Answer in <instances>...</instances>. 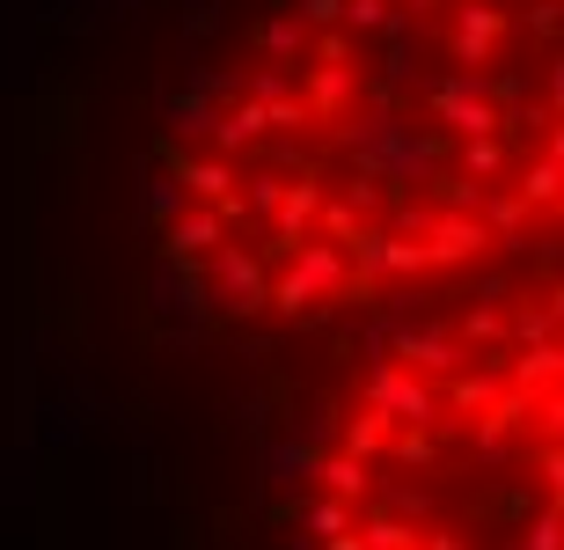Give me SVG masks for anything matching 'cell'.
<instances>
[{
	"mask_svg": "<svg viewBox=\"0 0 564 550\" xmlns=\"http://www.w3.org/2000/svg\"><path fill=\"white\" fill-rule=\"evenodd\" d=\"M293 250H301V242H293ZM323 294H345V250H337V242H308L301 265H293L279 287H264V309L308 316V309H323Z\"/></svg>",
	"mask_w": 564,
	"mask_h": 550,
	"instance_id": "obj_1",
	"label": "cell"
},
{
	"mask_svg": "<svg viewBox=\"0 0 564 550\" xmlns=\"http://www.w3.org/2000/svg\"><path fill=\"white\" fill-rule=\"evenodd\" d=\"M433 110L462 132V140H477V132H499V126H506L499 104H491V96L477 88V74H455V82H440V88H433Z\"/></svg>",
	"mask_w": 564,
	"mask_h": 550,
	"instance_id": "obj_2",
	"label": "cell"
},
{
	"mask_svg": "<svg viewBox=\"0 0 564 550\" xmlns=\"http://www.w3.org/2000/svg\"><path fill=\"white\" fill-rule=\"evenodd\" d=\"M425 235H433V242H419V250H425V272H433V265H469V257L491 242V228H484L477 213H462V206H455V213H440Z\"/></svg>",
	"mask_w": 564,
	"mask_h": 550,
	"instance_id": "obj_3",
	"label": "cell"
},
{
	"mask_svg": "<svg viewBox=\"0 0 564 550\" xmlns=\"http://www.w3.org/2000/svg\"><path fill=\"white\" fill-rule=\"evenodd\" d=\"M367 403H381L389 419H419V425L440 411L433 389H425V381L411 375V367H375V375H367Z\"/></svg>",
	"mask_w": 564,
	"mask_h": 550,
	"instance_id": "obj_4",
	"label": "cell"
},
{
	"mask_svg": "<svg viewBox=\"0 0 564 550\" xmlns=\"http://www.w3.org/2000/svg\"><path fill=\"white\" fill-rule=\"evenodd\" d=\"M213 287H220V309H228V316H257V309H264V272H257L242 250L213 257Z\"/></svg>",
	"mask_w": 564,
	"mask_h": 550,
	"instance_id": "obj_5",
	"label": "cell"
},
{
	"mask_svg": "<svg viewBox=\"0 0 564 550\" xmlns=\"http://www.w3.org/2000/svg\"><path fill=\"white\" fill-rule=\"evenodd\" d=\"M499 37H506V15H499V8H462V15H455V60L484 66Z\"/></svg>",
	"mask_w": 564,
	"mask_h": 550,
	"instance_id": "obj_6",
	"label": "cell"
},
{
	"mask_svg": "<svg viewBox=\"0 0 564 550\" xmlns=\"http://www.w3.org/2000/svg\"><path fill=\"white\" fill-rule=\"evenodd\" d=\"M279 250H293V242H301V228H308L315 213H323V191H315V176H301V184H286L279 191Z\"/></svg>",
	"mask_w": 564,
	"mask_h": 550,
	"instance_id": "obj_7",
	"label": "cell"
},
{
	"mask_svg": "<svg viewBox=\"0 0 564 550\" xmlns=\"http://www.w3.org/2000/svg\"><path fill=\"white\" fill-rule=\"evenodd\" d=\"M389 433H397V419H389L381 403H367L359 419H345V455H359V463H367V455H381V447H389Z\"/></svg>",
	"mask_w": 564,
	"mask_h": 550,
	"instance_id": "obj_8",
	"label": "cell"
},
{
	"mask_svg": "<svg viewBox=\"0 0 564 550\" xmlns=\"http://www.w3.org/2000/svg\"><path fill=\"white\" fill-rule=\"evenodd\" d=\"M403 360H419V367H433V375H455L462 367V345L455 338H440V331H403Z\"/></svg>",
	"mask_w": 564,
	"mask_h": 550,
	"instance_id": "obj_9",
	"label": "cell"
},
{
	"mask_svg": "<svg viewBox=\"0 0 564 550\" xmlns=\"http://www.w3.org/2000/svg\"><path fill=\"white\" fill-rule=\"evenodd\" d=\"M557 375H564V353L550 338L528 345L521 360H513V389H543V397H550V389H557Z\"/></svg>",
	"mask_w": 564,
	"mask_h": 550,
	"instance_id": "obj_10",
	"label": "cell"
},
{
	"mask_svg": "<svg viewBox=\"0 0 564 550\" xmlns=\"http://www.w3.org/2000/svg\"><path fill=\"white\" fill-rule=\"evenodd\" d=\"M345 96H352V66L323 60V66H315V82H308V110H315V118H330V110H345Z\"/></svg>",
	"mask_w": 564,
	"mask_h": 550,
	"instance_id": "obj_11",
	"label": "cell"
},
{
	"mask_svg": "<svg viewBox=\"0 0 564 550\" xmlns=\"http://www.w3.org/2000/svg\"><path fill=\"white\" fill-rule=\"evenodd\" d=\"M220 235H228V220H220V213H184V220L169 228V250H176V257H198V250H213Z\"/></svg>",
	"mask_w": 564,
	"mask_h": 550,
	"instance_id": "obj_12",
	"label": "cell"
},
{
	"mask_svg": "<svg viewBox=\"0 0 564 550\" xmlns=\"http://www.w3.org/2000/svg\"><path fill=\"white\" fill-rule=\"evenodd\" d=\"M213 132H220V148H242V140H264L272 126H264V104L250 96V104H235L228 118H213Z\"/></svg>",
	"mask_w": 564,
	"mask_h": 550,
	"instance_id": "obj_13",
	"label": "cell"
},
{
	"mask_svg": "<svg viewBox=\"0 0 564 550\" xmlns=\"http://www.w3.org/2000/svg\"><path fill=\"white\" fill-rule=\"evenodd\" d=\"M359 550H419V529H411L403 514H375V521L359 529Z\"/></svg>",
	"mask_w": 564,
	"mask_h": 550,
	"instance_id": "obj_14",
	"label": "cell"
},
{
	"mask_svg": "<svg viewBox=\"0 0 564 550\" xmlns=\"http://www.w3.org/2000/svg\"><path fill=\"white\" fill-rule=\"evenodd\" d=\"M323 485H330L337 499H367V485H375V477H367V463H359V455H345V447H337L330 463H323Z\"/></svg>",
	"mask_w": 564,
	"mask_h": 550,
	"instance_id": "obj_15",
	"label": "cell"
},
{
	"mask_svg": "<svg viewBox=\"0 0 564 550\" xmlns=\"http://www.w3.org/2000/svg\"><path fill=\"white\" fill-rule=\"evenodd\" d=\"M176 184L198 198H220V191H235V170L228 162H176Z\"/></svg>",
	"mask_w": 564,
	"mask_h": 550,
	"instance_id": "obj_16",
	"label": "cell"
},
{
	"mask_svg": "<svg viewBox=\"0 0 564 550\" xmlns=\"http://www.w3.org/2000/svg\"><path fill=\"white\" fill-rule=\"evenodd\" d=\"M521 198H528V206H557V154H550V148H543V162H528Z\"/></svg>",
	"mask_w": 564,
	"mask_h": 550,
	"instance_id": "obj_17",
	"label": "cell"
},
{
	"mask_svg": "<svg viewBox=\"0 0 564 550\" xmlns=\"http://www.w3.org/2000/svg\"><path fill=\"white\" fill-rule=\"evenodd\" d=\"M337 15L352 22V30H397V8L389 0H337Z\"/></svg>",
	"mask_w": 564,
	"mask_h": 550,
	"instance_id": "obj_18",
	"label": "cell"
},
{
	"mask_svg": "<svg viewBox=\"0 0 564 550\" xmlns=\"http://www.w3.org/2000/svg\"><path fill=\"white\" fill-rule=\"evenodd\" d=\"M462 162H469V176H499V170H506V148H499V132H477Z\"/></svg>",
	"mask_w": 564,
	"mask_h": 550,
	"instance_id": "obj_19",
	"label": "cell"
},
{
	"mask_svg": "<svg viewBox=\"0 0 564 550\" xmlns=\"http://www.w3.org/2000/svg\"><path fill=\"white\" fill-rule=\"evenodd\" d=\"M257 44H264V52H272V60H293V52H301V22H293V15L264 22V30H257Z\"/></svg>",
	"mask_w": 564,
	"mask_h": 550,
	"instance_id": "obj_20",
	"label": "cell"
},
{
	"mask_svg": "<svg viewBox=\"0 0 564 550\" xmlns=\"http://www.w3.org/2000/svg\"><path fill=\"white\" fill-rule=\"evenodd\" d=\"M447 397H455V411H484V403L499 397V381H491V375H455Z\"/></svg>",
	"mask_w": 564,
	"mask_h": 550,
	"instance_id": "obj_21",
	"label": "cell"
},
{
	"mask_svg": "<svg viewBox=\"0 0 564 550\" xmlns=\"http://www.w3.org/2000/svg\"><path fill=\"white\" fill-rule=\"evenodd\" d=\"M491 228H499V235H521V228H528V198H521V191L491 198Z\"/></svg>",
	"mask_w": 564,
	"mask_h": 550,
	"instance_id": "obj_22",
	"label": "cell"
},
{
	"mask_svg": "<svg viewBox=\"0 0 564 550\" xmlns=\"http://www.w3.org/2000/svg\"><path fill=\"white\" fill-rule=\"evenodd\" d=\"M308 529H315V536L352 529V499H323V507H308Z\"/></svg>",
	"mask_w": 564,
	"mask_h": 550,
	"instance_id": "obj_23",
	"label": "cell"
},
{
	"mask_svg": "<svg viewBox=\"0 0 564 550\" xmlns=\"http://www.w3.org/2000/svg\"><path fill=\"white\" fill-rule=\"evenodd\" d=\"M521 550H557V499H550L535 521H528V536H521Z\"/></svg>",
	"mask_w": 564,
	"mask_h": 550,
	"instance_id": "obj_24",
	"label": "cell"
},
{
	"mask_svg": "<svg viewBox=\"0 0 564 550\" xmlns=\"http://www.w3.org/2000/svg\"><path fill=\"white\" fill-rule=\"evenodd\" d=\"M513 331H521L528 345H543L550 331H557V309H521V316H513Z\"/></svg>",
	"mask_w": 564,
	"mask_h": 550,
	"instance_id": "obj_25",
	"label": "cell"
},
{
	"mask_svg": "<svg viewBox=\"0 0 564 550\" xmlns=\"http://www.w3.org/2000/svg\"><path fill=\"white\" fill-rule=\"evenodd\" d=\"M389 447H397L403 463H425V455H433V433H425V425L419 433H389Z\"/></svg>",
	"mask_w": 564,
	"mask_h": 550,
	"instance_id": "obj_26",
	"label": "cell"
},
{
	"mask_svg": "<svg viewBox=\"0 0 564 550\" xmlns=\"http://www.w3.org/2000/svg\"><path fill=\"white\" fill-rule=\"evenodd\" d=\"M323 220H330V242H337V250H352V235H359L352 206H330V213H323Z\"/></svg>",
	"mask_w": 564,
	"mask_h": 550,
	"instance_id": "obj_27",
	"label": "cell"
},
{
	"mask_svg": "<svg viewBox=\"0 0 564 550\" xmlns=\"http://www.w3.org/2000/svg\"><path fill=\"white\" fill-rule=\"evenodd\" d=\"M279 191H286V176H257L242 206H264V213H272V206H279Z\"/></svg>",
	"mask_w": 564,
	"mask_h": 550,
	"instance_id": "obj_28",
	"label": "cell"
},
{
	"mask_svg": "<svg viewBox=\"0 0 564 550\" xmlns=\"http://www.w3.org/2000/svg\"><path fill=\"white\" fill-rule=\"evenodd\" d=\"M250 96H257V104H272V96H286V74H279V66H264V74L250 82Z\"/></svg>",
	"mask_w": 564,
	"mask_h": 550,
	"instance_id": "obj_29",
	"label": "cell"
},
{
	"mask_svg": "<svg viewBox=\"0 0 564 550\" xmlns=\"http://www.w3.org/2000/svg\"><path fill=\"white\" fill-rule=\"evenodd\" d=\"M301 22H337V0H301Z\"/></svg>",
	"mask_w": 564,
	"mask_h": 550,
	"instance_id": "obj_30",
	"label": "cell"
},
{
	"mask_svg": "<svg viewBox=\"0 0 564 550\" xmlns=\"http://www.w3.org/2000/svg\"><path fill=\"white\" fill-rule=\"evenodd\" d=\"M330 550H359V529H337V536H323Z\"/></svg>",
	"mask_w": 564,
	"mask_h": 550,
	"instance_id": "obj_31",
	"label": "cell"
},
{
	"mask_svg": "<svg viewBox=\"0 0 564 550\" xmlns=\"http://www.w3.org/2000/svg\"><path fill=\"white\" fill-rule=\"evenodd\" d=\"M425 550H462V543H455V536H425Z\"/></svg>",
	"mask_w": 564,
	"mask_h": 550,
	"instance_id": "obj_32",
	"label": "cell"
},
{
	"mask_svg": "<svg viewBox=\"0 0 564 550\" xmlns=\"http://www.w3.org/2000/svg\"><path fill=\"white\" fill-rule=\"evenodd\" d=\"M411 8H440V0H411Z\"/></svg>",
	"mask_w": 564,
	"mask_h": 550,
	"instance_id": "obj_33",
	"label": "cell"
}]
</instances>
